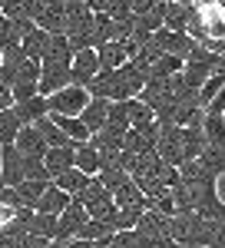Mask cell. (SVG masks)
<instances>
[{
  "mask_svg": "<svg viewBox=\"0 0 225 248\" xmlns=\"http://www.w3.org/2000/svg\"><path fill=\"white\" fill-rule=\"evenodd\" d=\"M90 222V212H86V205L80 202V199H70V205L56 215V238L60 242H70V238H76L80 235V229Z\"/></svg>",
  "mask_w": 225,
  "mask_h": 248,
  "instance_id": "3",
  "label": "cell"
},
{
  "mask_svg": "<svg viewBox=\"0 0 225 248\" xmlns=\"http://www.w3.org/2000/svg\"><path fill=\"white\" fill-rule=\"evenodd\" d=\"M14 146H17L23 155H43V153H47V139H43V133H40L33 123H30V126H23V129L17 133Z\"/></svg>",
  "mask_w": 225,
  "mask_h": 248,
  "instance_id": "11",
  "label": "cell"
},
{
  "mask_svg": "<svg viewBox=\"0 0 225 248\" xmlns=\"http://www.w3.org/2000/svg\"><path fill=\"white\" fill-rule=\"evenodd\" d=\"M7 106H14V93H10V86L0 79V109H7Z\"/></svg>",
  "mask_w": 225,
  "mask_h": 248,
  "instance_id": "35",
  "label": "cell"
},
{
  "mask_svg": "<svg viewBox=\"0 0 225 248\" xmlns=\"http://www.w3.org/2000/svg\"><path fill=\"white\" fill-rule=\"evenodd\" d=\"M112 202H116V209H126V212H146L149 205H146V192L139 189L136 182H123L119 189L112 192Z\"/></svg>",
  "mask_w": 225,
  "mask_h": 248,
  "instance_id": "8",
  "label": "cell"
},
{
  "mask_svg": "<svg viewBox=\"0 0 225 248\" xmlns=\"http://www.w3.org/2000/svg\"><path fill=\"white\" fill-rule=\"evenodd\" d=\"M70 205V195L60 189V186H47L43 189V195H40V202H37V212H50V215H60V212Z\"/></svg>",
  "mask_w": 225,
  "mask_h": 248,
  "instance_id": "18",
  "label": "cell"
},
{
  "mask_svg": "<svg viewBox=\"0 0 225 248\" xmlns=\"http://www.w3.org/2000/svg\"><path fill=\"white\" fill-rule=\"evenodd\" d=\"M219 7H222V10H225V0H219Z\"/></svg>",
  "mask_w": 225,
  "mask_h": 248,
  "instance_id": "39",
  "label": "cell"
},
{
  "mask_svg": "<svg viewBox=\"0 0 225 248\" xmlns=\"http://www.w3.org/2000/svg\"><path fill=\"white\" fill-rule=\"evenodd\" d=\"M0 189H3V175H0Z\"/></svg>",
  "mask_w": 225,
  "mask_h": 248,
  "instance_id": "40",
  "label": "cell"
},
{
  "mask_svg": "<svg viewBox=\"0 0 225 248\" xmlns=\"http://www.w3.org/2000/svg\"><path fill=\"white\" fill-rule=\"evenodd\" d=\"M106 113H110V99H103V96H90V103H86L83 113H80V119H83V126L90 129V136L106 123Z\"/></svg>",
  "mask_w": 225,
  "mask_h": 248,
  "instance_id": "12",
  "label": "cell"
},
{
  "mask_svg": "<svg viewBox=\"0 0 225 248\" xmlns=\"http://www.w3.org/2000/svg\"><path fill=\"white\" fill-rule=\"evenodd\" d=\"M50 182H40V179H23L20 186H14V195L20 199V205L23 209H37L40 195H43V189H47Z\"/></svg>",
  "mask_w": 225,
  "mask_h": 248,
  "instance_id": "19",
  "label": "cell"
},
{
  "mask_svg": "<svg viewBox=\"0 0 225 248\" xmlns=\"http://www.w3.org/2000/svg\"><path fill=\"white\" fill-rule=\"evenodd\" d=\"M86 103H90V90L86 86H76V83H70V86H63V90L47 96L50 113H60V116H80Z\"/></svg>",
  "mask_w": 225,
  "mask_h": 248,
  "instance_id": "2",
  "label": "cell"
},
{
  "mask_svg": "<svg viewBox=\"0 0 225 248\" xmlns=\"http://www.w3.org/2000/svg\"><path fill=\"white\" fill-rule=\"evenodd\" d=\"M10 93H14V103L30 99V96H37V83H17V86H10Z\"/></svg>",
  "mask_w": 225,
  "mask_h": 248,
  "instance_id": "31",
  "label": "cell"
},
{
  "mask_svg": "<svg viewBox=\"0 0 225 248\" xmlns=\"http://www.w3.org/2000/svg\"><path fill=\"white\" fill-rule=\"evenodd\" d=\"M182 66H186V60H182V57H176V53H162V57L149 66V79H169V77H176V73H182Z\"/></svg>",
  "mask_w": 225,
  "mask_h": 248,
  "instance_id": "20",
  "label": "cell"
},
{
  "mask_svg": "<svg viewBox=\"0 0 225 248\" xmlns=\"http://www.w3.org/2000/svg\"><path fill=\"white\" fill-rule=\"evenodd\" d=\"M152 7H156V0H129L132 14H146V10H152Z\"/></svg>",
  "mask_w": 225,
  "mask_h": 248,
  "instance_id": "36",
  "label": "cell"
},
{
  "mask_svg": "<svg viewBox=\"0 0 225 248\" xmlns=\"http://www.w3.org/2000/svg\"><path fill=\"white\" fill-rule=\"evenodd\" d=\"M152 43L162 50V53H176V57L186 60V53L195 46V40L189 37V33H179V30H166V27H159L156 33H152Z\"/></svg>",
  "mask_w": 225,
  "mask_h": 248,
  "instance_id": "6",
  "label": "cell"
},
{
  "mask_svg": "<svg viewBox=\"0 0 225 248\" xmlns=\"http://www.w3.org/2000/svg\"><path fill=\"white\" fill-rule=\"evenodd\" d=\"M37 79H40V60L23 57V63H20V70H17V79H14V86H17V83H37Z\"/></svg>",
  "mask_w": 225,
  "mask_h": 248,
  "instance_id": "29",
  "label": "cell"
},
{
  "mask_svg": "<svg viewBox=\"0 0 225 248\" xmlns=\"http://www.w3.org/2000/svg\"><path fill=\"white\" fill-rule=\"evenodd\" d=\"M47 46H50V33H47V30H40V27L27 30V33L20 37V50H23V57L40 60L43 53H47Z\"/></svg>",
  "mask_w": 225,
  "mask_h": 248,
  "instance_id": "17",
  "label": "cell"
},
{
  "mask_svg": "<svg viewBox=\"0 0 225 248\" xmlns=\"http://www.w3.org/2000/svg\"><path fill=\"white\" fill-rule=\"evenodd\" d=\"M90 179H93V175H86V172H80V169L73 166V169L60 172V175L53 179V186H60V189L66 192L70 199H80V195L86 192V186H90Z\"/></svg>",
  "mask_w": 225,
  "mask_h": 248,
  "instance_id": "15",
  "label": "cell"
},
{
  "mask_svg": "<svg viewBox=\"0 0 225 248\" xmlns=\"http://www.w3.org/2000/svg\"><path fill=\"white\" fill-rule=\"evenodd\" d=\"M33 126H37L40 133H43V139H47V146H76L73 139H70V136H66V133H63V129H60V126L53 123V119H50V113L43 116V119H37Z\"/></svg>",
  "mask_w": 225,
  "mask_h": 248,
  "instance_id": "24",
  "label": "cell"
},
{
  "mask_svg": "<svg viewBox=\"0 0 225 248\" xmlns=\"http://www.w3.org/2000/svg\"><path fill=\"white\" fill-rule=\"evenodd\" d=\"M123 136H126V129H119V126H112V123H103V126L90 136V142L96 146V153L103 159V155L123 153Z\"/></svg>",
  "mask_w": 225,
  "mask_h": 248,
  "instance_id": "7",
  "label": "cell"
},
{
  "mask_svg": "<svg viewBox=\"0 0 225 248\" xmlns=\"http://www.w3.org/2000/svg\"><path fill=\"white\" fill-rule=\"evenodd\" d=\"M99 162H103V159H99V153H96V146L90 142V139H86V142H76V146H73V166H76L80 172L96 175V172H99Z\"/></svg>",
  "mask_w": 225,
  "mask_h": 248,
  "instance_id": "16",
  "label": "cell"
},
{
  "mask_svg": "<svg viewBox=\"0 0 225 248\" xmlns=\"http://www.w3.org/2000/svg\"><path fill=\"white\" fill-rule=\"evenodd\" d=\"M202 133H206V142H209V146L225 149V116L206 113V116H202Z\"/></svg>",
  "mask_w": 225,
  "mask_h": 248,
  "instance_id": "21",
  "label": "cell"
},
{
  "mask_svg": "<svg viewBox=\"0 0 225 248\" xmlns=\"http://www.w3.org/2000/svg\"><path fill=\"white\" fill-rule=\"evenodd\" d=\"M0 7H3V0H0Z\"/></svg>",
  "mask_w": 225,
  "mask_h": 248,
  "instance_id": "41",
  "label": "cell"
},
{
  "mask_svg": "<svg viewBox=\"0 0 225 248\" xmlns=\"http://www.w3.org/2000/svg\"><path fill=\"white\" fill-rule=\"evenodd\" d=\"M63 248H110V242H90V238H70Z\"/></svg>",
  "mask_w": 225,
  "mask_h": 248,
  "instance_id": "33",
  "label": "cell"
},
{
  "mask_svg": "<svg viewBox=\"0 0 225 248\" xmlns=\"http://www.w3.org/2000/svg\"><path fill=\"white\" fill-rule=\"evenodd\" d=\"M189 3H192V7H195V10H206V7H215V3H219V0H189Z\"/></svg>",
  "mask_w": 225,
  "mask_h": 248,
  "instance_id": "38",
  "label": "cell"
},
{
  "mask_svg": "<svg viewBox=\"0 0 225 248\" xmlns=\"http://www.w3.org/2000/svg\"><path fill=\"white\" fill-rule=\"evenodd\" d=\"M189 17H192V3L166 0V10H162V27H166V30H179V33H186Z\"/></svg>",
  "mask_w": 225,
  "mask_h": 248,
  "instance_id": "10",
  "label": "cell"
},
{
  "mask_svg": "<svg viewBox=\"0 0 225 248\" xmlns=\"http://www.w3.org/2000/svg\"><path fill=\"white\" fill-rule=\"evenodd\" d=\"M70 66H73V46L66 33H50V46L40 57V79H37V93L50 96L63 86H70Z\"/></svg>",
  "mask_w": 225,
  "mask_h": 248,
  "instance_id": "1",
  "label": "cell"
},
{
  "mask_svg": "<svg viewBox=\"0 0 225 248\" xmlns=\"http://www.w3.org/2000/svg\"><path fill=\"white\" fill-rule=\"evenodd\" d=\"M0 175H3V186H20L23 182V153L17 146H0Z\"/></svg>",
  "mask_w": 225,
  "mask_h": 248,
  "instance_id": "4",
  "label": "cell"
},
{
  "mask_svg": "<svg viewBox=\"0 0 225 248\" xmlns=\"http://www.w3.org/2000/svg\"><path fill=\"white\" fill-rule=\"evenodd\" d=\"M126 113H129V126H149V123H156V113H152V106H146L139 96L126 99Z\"/></svg>",
  "mask_w": 225,
  "mask_h": 248,
  "instance_id": "26",
  "label": "cell"
},
{
  "mask_svg": "<svg viewBox=\"0 0 225 248\" xmlns=\"http://www.w3.org/2000/svg\"><path fill=\"white\" fill-rule=\"evenodd\" d=\"M110 20H116V23H129L132 20V10H129V0H112L110 3Z\"/></svg>",
  "mask_w": 225,
  "mask_h": 248,
  "instance_id": "30",
  "label": "cell"
},
{
  "mask_svg": "<svg viewBox=\"0 0 225 248\" xmlns=\"http://www.w3.org/2000/svg\"><path fill=\"white\" fill-rule=\"evenodd\" d=\"M23 129V123H20V116L14 113V106H7V109H0V146H10L17 133Z\"/></svg>",
  "mask_w": 225,
  "mask_h": 248,
  "instance_id": "25",
  "label": "cell"
},
{
  "mask_svg": "<svg viewBox=\"0 0 225 248\" xmlns=\"http://www.w3.org/2000/svg\"><path fill=\"white\" fill-rule=\"evenodd\" d=\"M99 73V57L96 50H73V66H70V83L86 86Z\"/></svg>",
  "mask_w": 225,
  "mask_h": 248,
  "instance_id": "5",
  "label": "cell"
},
{
  "mask_svg": "<svg viewBox=\"0 0 225 248\" xmlns=\"http://www.w3.org/2000/svg\"><path fill=\"white\" fill-rule=\"evenodd\" d=\"M172 248H179V245H172Z\"/></svg>",
  "mask_w": 225,
  "mask_h": 248,
  "instance_id": "42",
  "label": "cell"
},
{
  "mask_svg": "<svg viewBox=\"0 0 225 248\" xmlns=\"http://www.w3.org/2000/svg\"><path fill=\"white\" fill-rule=\"evenodd\" d=\"M23 179L50 182V172H47V166H43V155H23Z\"/></svg>",
  "mask_w": 225,
  "mask_h": 248,
  "instance_id": "28",
  "label": "cell"
},
{
  "mask_svg": "<svg viewBox=\"0 0 225 248\" xmlns=\"http://www.w3.org/2000/svg\"><path fill=\"white\" fill-rule=\"evenodd\" d=\"M206 113H219V116H225V86L219 90V93L212 96V103L206 106Z\"/></svg>",
  "mask_w": 225,
  "mask_h": 248,
  "instance_id": "34",
  "label": "cell"
},
{
  "mask_svg": "<svg viewBox=\"0 0 225 248\" xmlns=\"http://www.w3.org/2000/svg\"><path fill=\"white\" fill-rule=\"evenodd\" d=\"M43 166H47V172H50V182H53L60 172L73 169V146H47Z\"/></svg>",
  "mask_w": 225,
  "mask_h": 248,
  "instance_id": "9",
  "label": "cell"
},
{
  "mask_svg": "<svg viewBox=\"0 0 225 248\" xmlns=\"http://www.w3.org/2000/svg\"><path fill=\"white\" fill-rule=\"evenodd\" d=\"M47 3H50V0H23V14H27L30 20H37L40 14L47 10Z\"/></svg>",
  "mask_w": 225,
  "mask_h": 248,
  "instance_id": "32",
  "label": "cell"
},
{
  "mask_svg": "<svg viewBox=\"0 0 225 248\" xmlns=\"http://www.w3.org/2000/svg\"><path fill=\"white\" fill-rule=\"evenodd\" d=\"M33 23H37L40 30H47V33H63V27H66V10H63V0H50V3H47V10H43Z\"/></svg>",
  "mask_w": 225,
  "mask_h": 248,
  "instance_id": "14",
  "label": "cell"
},
{
  "mask_svg": "<svg viewBox=\"0 0 225 248\" xmlns=\"http://www.w3.org/2000/svg\"><path fill=\"white\" fill-rule=\"evenodd\" d=\"M30 235H43V238H56V215L50 212H30V222H27Z\"/></svg>",
  "mask_w": 225,
  "mask_h": 248,
  "instance_id": "23",
  "label": "cell"
},
{
  "mask_svg": "<svg viewBox=\"0 0 225 248\" xmlns=\"http://www.w3.org/2000/svg\"><path fill=\"white\" fill-rule=\"evenodd\" d=\"M110 3H112V0H86V7H90L93 14H106V10H110Z\"/></svg>",
  "mask_w": 225,
  "mask_h": 248,
  "instance_id": "37",
  "label": "cell"
},
{
  "mask_svg": "<svg viewBox=\"0 0 225 248\" xmlns=\"http://www.w3.org/2000/svg\"><path fill=\"white\" fill-rule=\"evenodd\" d=\"M14 113L20 116V123L23 126H30V123H37V119H43V116L50 113V106H47V96H30V99H20V103H14Z\"/></svg>",
  "mask_w": 225,
  "mask_h": 248,
  "instance_id": "13",
  "label": "cell"
},
{
  "mask_svg": "<svg viewBox=\"0 0 225 248\" xmlns=\"http://www.w3.org/2000/svg\"><path fill=\"white\" fill-rule=\"evenodd\" d=\"M225 86V77L222 73H212V77L206 79V83H202V86H199V96H195V99H199V106H202V109H206L209 103H212V96L219 93V90H222Z\"/></svg>",
  "mask_w": 225,
  "mask_h": 248,
  "instance_id": "27",
  "label": "cell"
},
{
  "mask_svg": "<svg viewBox=\"0 0 225 248\" xmlns=\"http://www.w3.org/2000/svg\"><path fill=\"white\" fill-rule=\"evenodd\" d=\"M50 119H53V123H56V126H60V129H63L66 136H70L73 142H86V139H90V129L83 126V119H80V116H60V113H50Z\"/></svg>",
  "mask_w": 225,
  "mask_h": 248,
  "instance_id": "22",
  "label": "cell"
}]
</instances>
